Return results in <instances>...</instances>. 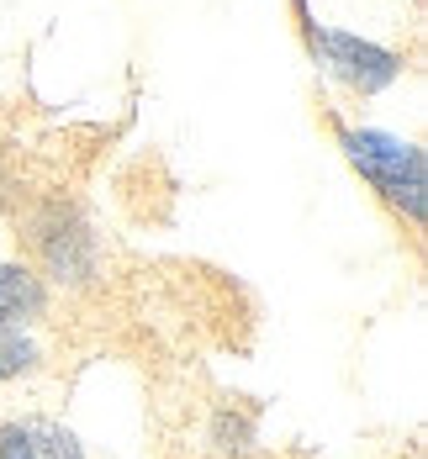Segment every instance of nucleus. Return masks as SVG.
I'll use <instances>...</instances> for the list:
<instances>
[{"mask_svg": "<svg viewBox=\"0 0 428 459\" xmlns=\"http://www.w3.org/2000/svg\"><path fill=\"white\" fill-rule=\"evenodd\" d=\"M338 148L354 164V175L376 190L380 201L418 232L428 217V159L418 143L376 133V127H344L338 122Z\"/></svg>", "mask_w": 428, "mask_h": 459, "instance_id": "1", "label": "nucleus"}, {"mask_svg": "<svg viewBox=\"0 0 428 459\" xmlns=\"http://www.w3.org/2000/svg\"><path fill=\"white\" fill-rule=\"evenodd\" d=\"M48 317V280L27 259L0 264V333L11 327H38Z\"/></svg>", "mask_w": 428, "mask_h": 459, "instance_id": "5", "label": "nucleus"}, {"mask_svg": "<svg viewBox=\"0 0 428 459\" xmlns=\"http://www.w3.org/2000/svg\"><path fill=\"white\" fill-rule=\"evenodd\" d=\"M206 438H212V449H217V455L249 459V455H254V412H249V407H223V412L212 417Z\"/></svg>", "mask_w": 428, "mask_h": 459, "instance_id": "6", "label": "nucleus"}, {"mask_svg": "<svg viewBox=\"0 0 428 459\" xmlns=\"http://www.w3.org/2000/svg\"><path fill=\"white\" fill-rule=\"evenodd\" d=\"M38 369H43V343H38L27 327L0 333V385L27 380V375H38Z\"/></svg>", "mask_w": 428, "mask_h": 459, "instance_id": "7", "label": "nucleus"}, {"mask_svg": "<svg viewBox=\"0 0 428 459\" xmlns=\"http://www.w3.org/2000/svg\"><path fill=\"white\" fill-rule=\"evenodd\" d=\"M0 459H85V449L53 417H11L0 422Z\"/></svg>", "mask_w": 428, "mask_h": 459, "instance_id": "4", "label": "nucleus"}, {"mask_svg": "<svg viewBox=\"0 0 428 459\" xmlns=\"http://www.w3.org/2000/svg\"><path fill=\"white\" fill-rule=\"evenodd\" d=\"M296 11H301V5H296ZM301 32H307L312 58L328 69L344 91H354V95H380L386 85H397V80H402V53H397V48L365 43V38H354V32H338V27H318L307 11H301Z\"/></svg>", "mask_w": 428, "mask_h": 459, "instance_id": "3", "label": "nucleus"}, {"mask_svg": "<svg viewBox=\"0 0 428 459\" xmlns=\"http://www.w3.org/2000/svg\"><path fill=\"white\" fill-rule=\"evenodd\" d=\"M27 243H32V270L58 285V290H91L100 280V238L85 222L80 206L69 201H48L27 217Z\"/></svg>", "mask_w": 428, "mask_h": 459, "instance_id": "2", "label": "nucleus"}]
</instances>
